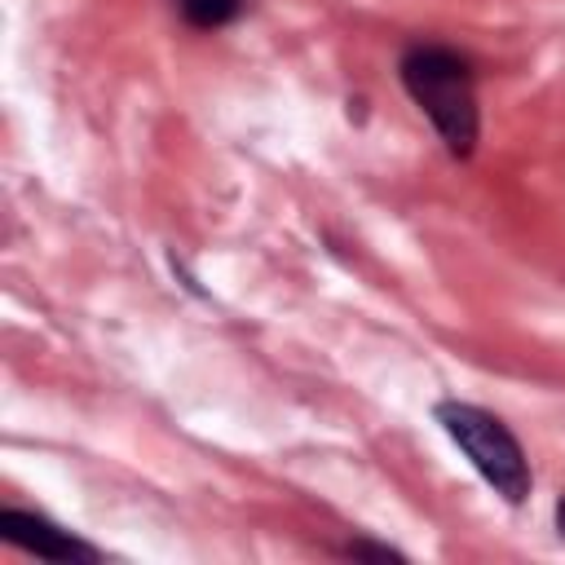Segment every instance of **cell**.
I'll return each instance as SVG.
<instances>
[{"label":"cell","mask_w":565,"mask_h":565,"mask_svg":"<svg viewBox=\"0 0 565 565\" xmlns=\"http://www.w3.org/2000/svg\"><path fill=\"white\" fill-rule=\"evenodd\" d=\"M397 75L411 93V102L433 119V128L441 132L446 150L468 159L481 132V115H477V79L463 53L446 49V44H411L397 62Z\"/></svg>","instance_id":"cell-1"},{"label":"cell","mask_w":565,"mask_h":565,"mask_svg":"<svg viewBox=\"0 0 565 565\" xmlns=\"http://www.w3.org/2000/svg\"><path fill=\"white\" fill-rule=\"evenodd\" d=\"M0 534L13 547H22V552H31L40 561H84V565H93L102 556L93 543L75 539L71 530H62V525H53V521H44L35 512H18V508L0 512Z\"/></svg>","instance_id":"cell-3"},{"label":"cell","mask_w":565,"mask_h":565,"mask_svg":"<svg viewBox=\"0 0 565 565\" xmlns=\"http://www.w3.org/2000/svg\"><path fill=\"white\" fill-rule=\"evenodd\" d=\"M433 415L446 428V437L468 455V463L494 486V494H503L508 503H525L530 463H525L521 441L512 437V428L499 415H490L472 402H437Z\"/></svg>","instance_id":"cell-2"},{"label":"cell","mask_w":565,"mask_h":565,"mask_svg":"<svg viewBox=\"0 0 565 565\" xmlns=\"http://www.w3.org/2000/svg\"><path fill=\"white\" fill-rule=\"evenodd\" d=\"M556 530H561V539H565V499H556Z\"/></svg>","instance_id":"cell-6"},{"label":"cell","mask_w":565,"mask_h":565,"mask_svg":"<svg viewBox=\"0 0 565 565\" xmlns=\"http://www.w3.org/2000/svg\"><path fill=\"white\" fill-rule=\"evenodd\" d=\"M177 9H181V18L190 22V26H225V22H234L238 13H243V0H177Z\"/></svg>","instance_id":"cell-4"},{"label":"cell","mask_w":565,"mask_h":565,"mask_svg":"<svg viewBox=\"0 0 565 565\" xmlns=\"http://www.w3.org/2000/svg\"><path fill=\"white\" fill-rule=\"evenodd\" d=\"M344 556H375V561H402V552L393 547H375V543H349Z\"/></svg>","instance_id":"cell-5"}]
</instances>
